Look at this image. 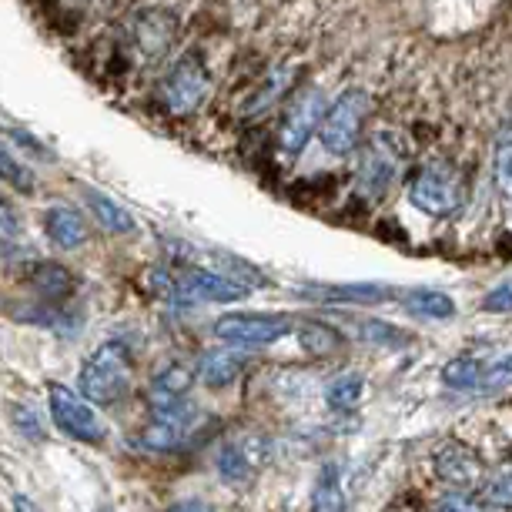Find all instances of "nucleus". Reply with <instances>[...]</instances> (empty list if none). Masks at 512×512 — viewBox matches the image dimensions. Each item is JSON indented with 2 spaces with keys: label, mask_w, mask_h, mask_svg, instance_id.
<instances>
[{
  "label": "nucleus",
  "mask_w": 512,
  "mask_h": 512,
  "mask_svg": "<svg viewBox=\"0 0 512 512\" xmlns=\"http://www.w3.org/2000/svg\"><path fill=\"white\" fill-rule=\"evenodd\" d=\"M84 399L94 405H114L121 402L131 389V352L128 345L111 338V342L98 345L91 352V359L84 362L81 379H77Z\"/></svg>",
  "instance_id": "obj_1"
},
{
  "label": "nucleus",
  "mask_w": 512,
  "mask_h": 512,
  "mask_svg": "<svg viewBox=\"0 0 512 512\" xmlns=\"http://www.w3.org/2000/svg\"><path fill=\"white\" fill-rule=\"evenodd\" d=\"M369 111H372V98L362 88H349L335 104H328L322 128H318V141H322V148L328 154H335V158L352 154L355 144H359V138H362V128H365Z\"/></svg>",
  "instance_id": "obj_2"
},
{
  "label": "nucleus",
  "mask_w": 512,
  "mask_h": 512,
  "mask_svg": "<svg viewBox=\"0 0 512 512\" xmlns=\"http://www.w3.org/2000/svg\"><path fill=\"white\" fill-rule=\"evenodd\" d=\"M462 198V178L459 171L446 161H429L409 178V201L419 211L432 218H446L452 211H459Z\"/></svg>",
  "instance_id": "obj_3"
},
{
  "label": "nucleus",
  "mask_w": 512,
  "mask_h": 512,
  "mask_svg": "<svg viewBox=\"0 0 512 512\" xmlns=\"http://www.w3.org/2000/svg\"><path fill=\"white\" fill-rule=\"evenodd\" d=\"M47 405H51V419L67 439L84 442V446H98L108 439V425L94 412V402L84 399L81 392L67 389L61 382H51L47 389Z\"/></svg>",
  "instance_id": "obj_4"
},
{
  "label": "nucleus",
  "mask_w": 512,
  "mask_h": 512,
  "mask_svg": "<svg viewBox=\"0 0 512 512\" xmlns=\"http://www.w3.org/2000/svg\"><path fill=\"white\" fill-rule=\"evenodd\" d=\"M292 328L295 322L282 312H228L215 322V338L235 349H265Z\"/></svg>",
  "instance_id": "obj_5"
},
{
  "label": "nucleus",
  "mask_w": 512,
  "mask_h": 512,
  "mask_svg": "<svg viewBox=\"0 0 512 512\" xmlns=\"http://www.w3.org/2000/svg\"><path fill=\"white\" fill-rule=\"evenodd\" d=\"M208 88H211V81H208L205 64H201L195 54H185L168 74H164L161 101L175 118H185V114L201 108V101L208 98Z\"/></svg>",
  "instance_id": "obj_6"
},
{
  "label": "nucleus",
  "mask_w": 512,
  "mask_h": 512,
  "mask_svg": "<svg viewBox=\"0 0 512 512\" xmlns=\"http://www.w3.org/2000/svg\"><path fill=\"white\" fill-rule=\"evenodd\" d=\"M251 285H245L235 275H221L211 268H188V272L175 275V288L171 298L178 305H201V302H241L248 298Z\"/></svg>",
  "instance_id": "obj_7"
},
{
  "label": "nucleus",
  "mask_w": 512,
  "mask_h": 512,
  "mask_svg": "<svg viewBox=\"0 0 512 512\" xmlns=\"http://www.w3.org/2000/svg\"><path fill=\"white\" fill-rule=\"evenodd\" d=\"M268 459H272V442L265 436H238L218 449L215 466L228 486H245L268 466Z\"/></svg>",
  "instance_id": "obj_8"
},
{
  "label": "nucleus",
  "mask_w": 512,
  "mask_h": 512,
  "mask_svg": "<svg viewBox=\"0 0 512 512\" xmlns=\"http://www.w3.org/2000/svg\"><path fill=\"white\" fill-rule=\"evenodd\" d=\"M399 148H395L392 134H375L369 148L362 151L359 161V175H355V185L365 198H382L389 185L399 175Z\"/></svg>",
  "instance_id": "obj_9"
},
{
  "label": "nucleus",
  "mask_w": 512,
  "mask_h": 512,
  "mask_svg": "<svg viewBox=\"0 0 512 512\" xmlns=\"http://www.w3.org/2000/svg\"><path fill=\"white\" fill-rule=\"evenodd\" d=\"M325 118V98L318 91H305L298 94L295 104L288 108V118L282 121V134H278V144L288 158H298L305 151V144L312 141V134L322 128Z\"/></svg>",
  "instance_id": "obj_10"
},
{
  "label": "nucleus",
  "mask_w": 512,
  "mask_h": 512,
  "mask_svg": "<svg viewBox=\"0 0 512 512\" xmlns=\"http://www.w3.org/2000/svg\"><path fill=\"white\" fill-rule=\"evenodd\" d=\"M195 405L188 399L178 405H168V409H154V419L148 422V429L141 432V446L151 452H171L178 449L181 442L191 436L195 429Z\"/></svg>",
  "instance_id": "obj_11"
},
{
  "label": "nucleus",
  "mask_w": 512,
  "mask_h": 512,
  "mask_svg": "<svg viewBox=\"0 0 512 512\" xmlns=\"http://www.w3.org/2000/svg\"><path fill=\"white\" fill-rule=\"evenodd\" d=\"M436 472L449 486L469 489V486H476L482 476V462L476 452L469 446H462V442H446V446H439L436 452Z\"/></svg>",
  "instance_id": "obj_12"
},
{
  "label": "nucleus",
  "mask_w": 512,
  "mask_h": 512,
  "mask_svg": "<svg viewBox=\"0 0 512 512\" xmlns=\"http://www.w3.org/2000/svg\"><path fill=\"white\" fill-rule=\"evenodd\" d=\"M305 298H315V302H328V305H375L382 298L392 295V288L375 285V282H352V285H305L302 288Z\"/></svg>",
  "instance_id": "obj_13"
},
{
  "label": "nucleus",
  "mask_w": 512,
  "mask_h": 512,
  "mask_svg": "<svg viewBox=\"0 0 512 512\" xmlns=\"http://www.w3.org/2000/svg\"><path fill=\"white\" fill-rule=\"evenodd\" d=\"M245 349H235V345H225V349H211L201 355L198 362V375L201 382L211 385V389H225L245 372Z\"/></svg>",
  "instance_id": "obj_14"
},
{
  "label": "nucleus",
  "mask_w": 512,
  "mask_h": 512,
  "mask_svg": "<svg viewBox=\"0 0 512 512\" xmlns=\"http://www.w3.org/2000/svg\"><path fill=\"white\" fill-rule=\"evenodd\" d=\"M191 382H195V372H191L188 365H181V362L164 365V369L151 379V392H148L151 409H168V405L185 402Z\"/></svg>",
  "instance_id": "obj_15"
},
{
  "label": "nucleus",
  "mask_w": 512,
  "mask_h": 512,
  "mask_svg": "<svg viewBox=\"0 0 512 512\" xmlns=\"http://www.w3.org/2000/svg\"><path fill=\"white\" fill-rule=\"evenodd\" d=\"M44 231H47V238L61 248H77V245L88 241V225H84V218L77 215L74 208H51L47 211Z\"/></svg>",
  "instance_id": "obj_16"
},
{
  "label": "nucleus",
  "mask_w": 512,
  "mask_h": 512,
  "mask_svg": "<svg viewBox=\"0 0 512 512\" xmlns=\"http://www.w3.org/2000/svg\"><path fill=\"white\" fill-rule=\"evenodd\" d=\"M312 512H345V486L342 469L335 462H325L312 486Z\"/></svg>",
  "instance_id": "obj_17"
},
{
  "label": "nucleus",
  "mask_w": 512,
  "mask_h": 512,
  "mask_svg": "<svg viewBox=\"0 0 512 512\" xmlns=\"http://www.w3.org/2000/svg\"><path fill=\"white\" fill-rule=\"evenodd\" d=\"M405 312L419 315V318H432V322H446V318L456 315V302L446 292H436V288H409L402 295Z\"/></svg>",
  "instance_id": "obj_18"
},
{
  "label": "nucleus",
  "mask_w": 512,
  "mask_h": 512,
  "mask_svg": "<svg viewBox=\"0 0 512 512\" xmlns=\"http://www.w3.org/2000/svg\"><path fill=\"white\" fill-rule=\"evenodd\" d=\"M486 372H489L486 359H479V355H462V359H452L449 365H442V382L456 392H469V389H482Z\"/></svg>",
  "instance_id": "obj_19"
},
{
  "label": "nucleus",
  "mask_w": 512,
  "mask_h": 512,
  "mask_svg": "<svg viewBox=\"0 0 512 512\" xmlns=\"http://www.w3.org/2000/svg\"><path fill=\"white\" fill-rule=\"evenodd\" d=\"M88 208L94 211V218L101 221V228L114 231V235H131L138 228V221L124 205H118L114 198L101 195V191H88Z\"/></svg>",
  "instance_id": "obj_20"
},
{
  "label": "nucleus",
  "mask_w": 512,
  "mask_h": 512,
  "mask_svg": "<svg viewBox=\"0 0 512 512\" xmlns=\"http://www.w3.org/2000/svg\"><path fill=\"white\" fill-rule=\"evenodd\" d=\"M365 395V375L362 372H342L325 385V402L335 412H349L362 402Z\"/></svg>",
  "instance_id": "obj_21"
},
{
  "label": "nucleus",
  "mask_w": 512,
  "mask_h": 512,
  "mask_svg": "<svg viewBox=\"0 0 512 512\" xmlns=\"http://www.w3.org/2000/svg\"><path fill=\"white\" fill-rule=\"evenodd\" d=\"M34 285L41 288V295H47V298H64V295H71L74 275L67 272L64 265L47 262V265H37L34 268Z\"/></svg>",
  "instance_id": "obj_22"
},
{
  "label": "nucleus",
  "mask_w": 512,
  "mask_h": 512,
  "mask_svg": "<svg viewBox=\"0 0 512 512\" xmlns=\"http://www.w3.org/2000/svg\"><path fill=\"white\" fill-rule=\"evenodd\" d=\"M292 77H295V71H285V67H282V71H272V74H268V81L262 84V88H258L255 98L248 101V114H258V111H268V108H272V104L288 91Z\"/></svg>",
  "instance_id": "obj_23"
},
{
  "label": "nucleus",
  "mask_w": 512,
  "mask_h": 512,
  "mask_svg": "<svg viewBox=\"0 0 512 512\" xmlns=\"http://www.w3.org/2000/svg\"><path fill=\"white\" fill-rule=\"evenodd\" d=\"M298 342H302V349L308 355L322 359V355H332L338 345H342V338H338V332H332L328 325H305L302 332H298Z\"/></svg>",
  "instance_id": "obj_24"
},
{
  "label": "nucleus",
  "mask_w": 512,
  "mask_h": 512,
  "mask_svg": "<svg viewBox=\"0 0 512 512\" xmlns=\"http://www.w3.org/2000/svg\"><path fill=\"white\" fill-rule=\"evenodd\" d=\"M492 178H496V188L502 195L512 198V131L502 134L492 148Z\"/></svg>",
  "instance_id": "obj_25"
},
{
  "label": "nucleus",
  "mask_w": 512,
  "mask_h": 512,
  "mask_svg": "<svg viewBox=\"0 0 512 512\" xmlns=\"http://www.w3.org/2000/svg\"><path fill=\"white\" fill-rule=\"evenodd\" d=\"M0 181H7L14 191H24V195H31L34 191V175L4 148V144H0Z\"/></svg>",
  "instance_id": "obj_26"
},
{
  "label": "nucleus",
  "mask_w": 512,
  "mask_h": 512,
  "mask_svg": "<svg viewBox=\"0 0 512 512\" xmlns=\"http://www.w3.org/2000/svg\"><path fill=\"white\" fill-rule=\"evenodd\" d=\"M362 335L369 338V342L389 345V349H399V345L409 342V338L402 335V328H395V325H389V322H382V318H369V322H362Z\"/></svg>",
  "instance_id": "obj_27"
},
{
  "label": "nucleus",
  "mask_w": 512,
  "mask_h": 512,
  "mask_svg": "<svg viewBox=\"0 0 512 512\" xmlns=\"http://www.w3.org/2000/svg\"><path fill=\"white\" fill-rule=\"evenodd\" d=\"M436 512H489V509H486V499H476L472 492L456 486L436 502Z\"/></svg>",
  "instance_id": "obj_28"
},
{
  "label": "nucleus",
  "mask_w": 512,
  "mask_h": 512,
  "mask_svg": "<svg viewBox=\"0 0 512 512\" xmlns=\"http://www.w3.org/2000/svg\"><path fill=\"white\" fill-rule=\"evenodd\" d=\"M482 499H486L489 506L509 509L512 506V469L509 472H496L492 479H486V486H482Z\"/></svg>",
  "instance_id": "obj_29"
},
{
  "label": "nucleus",
  "mask_w": 512,
  "mask_h": 512,
  "mask_svg": "<svg viewBox=\"0 0 512 512\" xmlns=\"http://www.w3.org/2000/svg\"><path fill=\"white\" fill-rule=\"evenodd\" d=\"M482 312H489V315L512 312V278H506V282H499L496 288H489V292L482 295Z\"/></svg>",
  "instance_id": "obj_30"
},
{
  "label": "nucleus",
  "mask_w": 512,
  "mask_h": 512,
  "mask_svg": "<svg viewBox=\"0 0 512 512\" xmlns=\"http://www.w3.org/2000/svg\"><path fill=\"white\" fill-rule=\"evenodd\" d=\"M506 385H512V355L489 362V372L482 379V389H506Z\"/></svg>",
  "instance_id": "obj_31"
},
{
  "label": "nucleus",
  "mask_w": 512,
  "mask_h": 512,
  "mask_svg": "<svg viewBox=\"0 0 512 512\" xmlns=\"http://www.w3.org/2000/svg\"><path fill=\"white\" fill-rule=\"evenodd\" d=\"M21 231V221H17V211L0 198V235L4 238H14Z\"/></svg>",
  "instance_id": "obj_32"
},
{
  "label": "nucleus",
  "mask_w": 512,
  "mask_h": 512,
  "mask_svg": "<svg viewBox=\"0 0 512 512\" xmlns=\"http://www.w3.org/2000/svg\"><path fill=\"white\" fill-rule=\"evenodd\" d=\"M17 425L27 432L31 439H41V425H37V419H34V412L31 409H17Z\"/></svg>",
  "instance_id": "obj_33"
},
{
  "label": "nucleus",
  "mask_w": 512,
  "mask_h": 512,
  "mask_svg": "<svg viewBox=\"0 0 512 512\" xmlns=\"http://www.w3.org/2000/svg\"><path fill=\"white\" fill-rule=\"evenodd\" d=\"M168 512H211V509H208L201 499H181V502H175V506H171Z\"/></svg>",
  "instance_id": "obj_34"
},
{
  "label": "nucleus",
  "mask_w": 512,
  "mask_h": 512,
  "mask_svg": "<svg viewBox=\"0 0 512 512\" xmlns=\"http://www.w3.org/2000/svg\"><path fill=\"white\" fill-rule=\"evenodd\" d=\"M14 512H41V509H37L34 499H27V496L17 492V496H14Z\"/></svg>",
  "instance_id": "obj_35"
}]
</instances>
